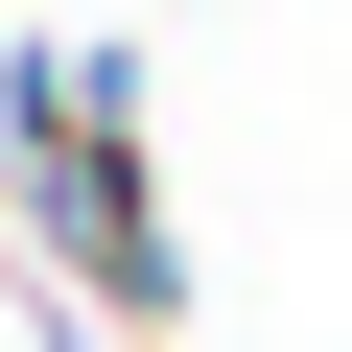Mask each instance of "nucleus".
<instances>
[{
	"label": "nucleus",
	"mask_w": 352,
	"mask_h": 352,
	"mask_svg": "<svg viewBox=\"0 0 352 352\" xmlns=\"http://www.w3.org/2000/svg\"><path fill=\"white\" fill-rule=\"evenodd\" d=\"M24 188L71 212V282H94V305H164V282H188L164 212H141V141H118V71H94V47L24 71Z\"/></svg>",
	"instance_id": "1"
}]
</instances>
